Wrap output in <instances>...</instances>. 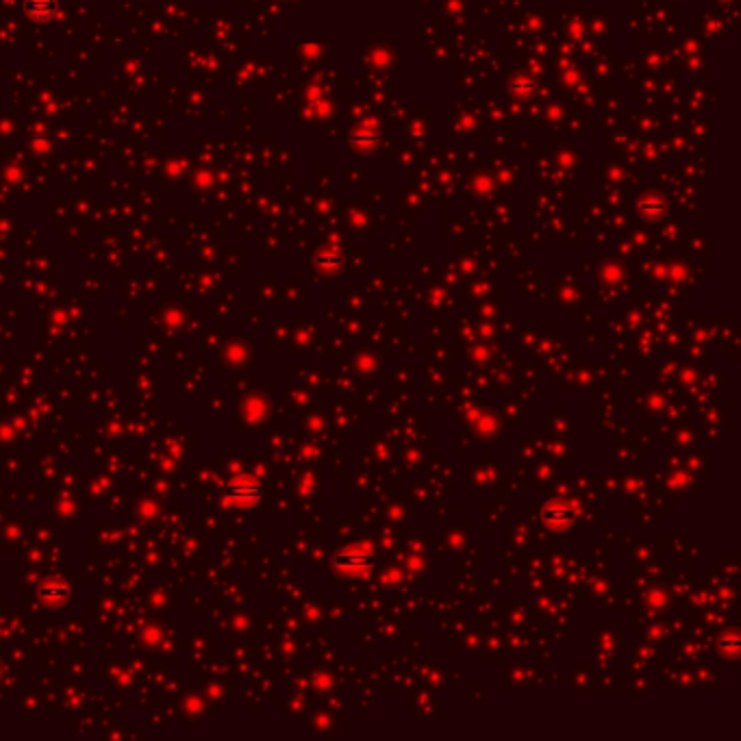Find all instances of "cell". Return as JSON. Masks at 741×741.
<instances>
[{"mask_svg": "<svg viewBox=\"0 0 741 741\" xmlns=\"http://www.w3.org/2000/svg\"><path fill=\"white\" fill-rule=\"evenodd\" d=\"M226 496L237 504H255L264 496V487L250 478H235L226 485Z\"/></svg>", "mask_w": 741, "mask_h": 741, "instance_id": "cell-1", "label": "cell"}, {"mask_svg": "<svg viewBox=\"0 0 741 741\" xmlns=\"http://www.w3.org/2000/svg\"><path fill=\"white\" fill-rule=\"evenodd\" d=\"M67 594H70V589L63 583H48L39 589V596L44 602H65Z\"/></svg>", "mask_w": 741, "mask_h": 741, "instance_id": "cell-2", "label": "cell"}, {"mask_svg": "<svg viewBox=\"0 0 741 741\" xmlns=\"http://www.w3.org/2000/svg\"><path fill=\"white\" fill-rule=\"evenodd\" d=\"M369 561H372V557H356V555H346V557H339V566H346V563H352V566H369Z\"/></svg>", "mask_w": 741, "mask_h": 741, "instance_id": "cell-3", "label": "cell"}]
</instances>
